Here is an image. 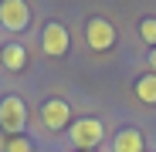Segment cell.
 <instances>
[{"label": "cell", "instance_id": "cell-12", "mask_svg": "<svg viewBox=\"0 0 156 152\" xmlns=\"http://www.w3.org/2000/svg\"><path fill=\"white\" fill-rule=\"evenodd\" d=\"M149 64H153V68H156V47H153V51H149Z\"/></svg>", "mask_w": 156, "mask_h": 152}, {"label": "cell", "instance_id": "cell-2", "mask_svg": "<svg viewBox=\"0 0 156 152\" xmlns=\"http://www.w3.org/2000/svg\"><path fill=\"white\" fill-rule=\"evenodd\" d=\"M0 125H4L7 132H24V125H27V108H24V101L17 95H7L0 101Z\"/></svg>", "mask_w": 156, "mask_h": 152}, {"label": "cell", "instance_id": "cell-8", "mask_svg": "<svg viewBox=\"0 0 156 152\" xmlns=\"http://www.w3.org/2000/svg\"><path fill=\"white\" fill-rule=\"evenodd\" d=\"M143 135L136 132V129H122L119 135H115V152H143Z\"/></svg>", "mask_w": 156, "mask_h": 152}, {"label": "cell", "instance_id": "cell-3", "mask_svg": "<svg viewBox=\"0 0 156 152\" xmlns=\"http://www.w3.org/2000/svg\"><path fill=\"white\" fill-rule=\"evenodd\" d=\"M85 41H88L92 51H105V47L115 44V27H112L105 17H92L85 24Z\"/></svg>", "mask_w": 156, "mask_h": 152}, {"label": "cell", "instance_id": "cell-11", "mask_svg": "<svg viewBox=\"0 0 156 152\" xmlns=\"http://www.w3.org/2000/svg\"><path fill=\"white\" fill-rule=\"evenodd\" d=\"M7 152H31V142L17 135V139H10V142H7Z\"/></svg>", "mask_w": 156, "mask_h": 152}, {"label": "cell", "instance_id": "cell-9", "mask_svg": "<svg viewBox=\"0 0 156 152\" xmlns=\"http://www.w3.org/2000/svg\"><path fill=\"white\" fill-rule=\"evenodd\" d=\"M136 95H139V101H146V105H156V74H143V78L136 81Z\"/></svg>", "mask_w": 156, "mask_h": 152}, {"label": "cell", "instance_id": "cell-7", "mask_svg": "<svg viewBox=\"0 0 156 152\" xmlns=\"http://www.w3.org/2000/svg\"><path fill=\"white\" fill-rule=\"evenodd\" d=\"M0 61H4L7 71H20L24 64H27V51H24L20 44H7L4 51H0Z\"/></svg>", "mask_w": 156, "mask_h": 152}, {"label": "cell", "instance_id": "cell-4", "mask_svg": "<svg viewBox=\"0 0 156 152\" xmlns=\"http://www.w3.org/2000/svg\"><path fill=\"white\" fill-rule=\"evenodd\" d=\"M68 44H71L68 27H65V24H58V20H51L48 27H44V34H41V47H44V54L61 58V54H68Z\"/></svg>", "mask_w": 156, "mask_h": 152}, {"label": "cell", "instance_id": "cell-6", "mask_svg": "<svg viewBox=\"0 0 156 152\" xmlns=\"http://www.w3.org/2000/svg\"><path fill=\"white\" fill-rule=\"evenodd\" d=\"M41 118H44V125H48L51 132H58V129H65V125H68V118H71V108L65 105L61 98H51V101H44Z\"/></svg>", "mask_w": 156, "mask_h": 152}, {"label": "cell", "instance_id": "cell-10", "mask_svg": "<svg viewBox=\"0 0 156 152\" xmlns=\"http://www.w3.org/2000/svg\"><path fill=\"white\" fill-rule=\"evenodd\" d=\"M139 34H143V41H146V44H153V47H156V17H146V20L139 24Z\"/></svg>", "mask_w": 156, "mask_h": 152}, {"label": "cell", "instance_id": "cell-5", "mask_svg": "<svg viewBox=\"0 0 156 152\" xmlns=\"http://www.w3.org/2000/svg\"><path fill=\"white\" fill-rule=\"evenodd\" d=\"M31 20V7L24 4V0H4L0 4V24H4L7 31H24Z\"/></svg>", "mask_w": 156, "mask_h": 152}, {"label": "cell", "instance_id": "cell-1", "mask_svg": "<svg viewBox=\"0 0 156 152\" xmlns=\"http://www.w3.org/2000/svg\"><path fill=\"white\" fill-rule=\"evenodd\" d=\"M102 135H105V129H102L98 118H82V122L71 125V145H75L78 152H92V149L102 142Z\"/></svg>", "mask_w": 156, "mask_h": 152}]
</instances>
